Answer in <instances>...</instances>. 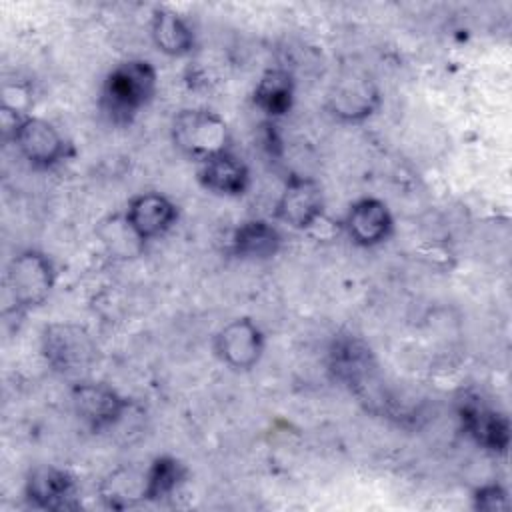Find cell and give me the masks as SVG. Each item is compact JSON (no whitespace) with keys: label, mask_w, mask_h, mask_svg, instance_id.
Segmentation results:
<instances>
[{"label":"cell","mask_w":512,"mask_h":512,"mask_svg":"<svg viewBox=\"0 0 512 512\" xmlns=\"http://www.w3.org/2000/svg\"><path fill=\"white\" fill-rule=\"evenodd\" d=\"M156 74L150 62L130 60L116 66L102 90L104 112L116 122H128L154 94Z\"/></svg>","instance_id":"6da1fadb"},{"label":"cell","mask_w":512,"mask_h":512,"mask_svg":"<svg viewBox=\"0 0 512 512\" xmlns=\"http://www.w3.org/2000/svg\"><path fill=\"white\" fill-rule=\"evenodd\" d=\"M172 138L186 156L204 162L226 152L230 134L218 114L208 110H182L174 118Z\"/></svg>","instance_id":"7a4b0ae2"},{"label":"cell","mask_w":512,"mask_h":512,"mask_svg":"<svg viewBox=\"0 0 512 512\" xmlns=\"http://www.w3.org/2000/svg\"><path fill=\"white\" fill-rule=\"evenodd\" d=\"M54 274L50 260L34 250L18 254L8 268V288L18 306L42 304L52 290Z\"/></svg>","instance_id":"3957f363"},{"label":"cell","mask_w":512,"mask_h":512,"mask_svg":"<svg viewBox=\"0 0 512 512\" xmlns=\"http://www.w3.org/2000/svg\"><path fill=\"white\" fill-rule=\"evenodd\" d=\"M44 352L54 370L76 374L92 364L96 350L90 336L82 328L54 324L44 332Z\"/></svg>","instance_id":"277c9868"},{"label":"cell","mask_w":512,"mask_h":512,"mask_svg":"<svg viewBox=\"0 0 512 512\" xmlns=\"http://www.w3.org/2000/svg\"><path fill=\"white\" fill-rule=\"evenodd\" d=\"M328 102L336 116L344 120H360L376 108L378 90L366 74L350 70L334 82Z\"/></svg>","instance_id":"5b68a950"},{"label":"cell","mask_w":512,"mask_h":512,"mask_svg":"<svg viewBox=\"0 0 512 512\" xmlns=\"http://www.w3.org/2000/svg\"><path fill=\"white\" fill-rule=\"evenodd\" d=\"M216 350L228 366L252 368L262 354V334L248 318L232 320L216 336Z\"/></svg>","instance_id":"8992f818"},{"label":"cell","mask_w":512,"mask_h":512,"mask_svg":"<svg viewBox=\"0 0 512 512\" xmlns=\"http://www.w3.org/2000/svg\"><path fill=\"white\" fill-rule=\"evenodd\" d=\"M28 500L44 510H70L76 508L74 480L58 468L38 466L26 480Z\"/></svg>","instance_id":"52a82bcc"},{"label":"cell","mask_w":512,"mask_h":512,"mask_svg":"<svg viewBox=\"0 0 512 512\" xmlns=\"http://www.w3.org/2000/svg\"><path fill=\"white\" fill-rule=\"evenodd\" d=\"M14 140L26 160L36 166H50L64 156V140L40 118H24L14 126Z\"/></svg>","instance_id":"ba28073f"},{"label":"cell","mask_w":512,"mask_h":512,"mask_svg":"<svg viewBox=\"0 0 512 512\" xmlns=\"http://www.w3.org/2000/svg\"><path fill=\"white\" fill-rule=\"evenodd\" d=\"M72 402L76 414L94 430L114 424L126 408L124 398L104 384H78Z\"/></svg>","instance_id":"9c48e42d"},{"label":"cell","mask_w":512,"mask_h":512,"mask_svg":"<svg viewBox=\"0 0 512 512\" xmlns=\"http://www.w3.org/2000/svg\"><path fill=\"white\" fill-rule=\"evenodd\" d=\"M460 418L468 434L488 450L504 452L510 442V426L506 416L478 400H466L460 406Z\"/></svg>","instance_id":"30bf717a"},{"label":"cell","mask_w":512,"mask_h":512,"mask_svg":"<svg viewBox=\"0 0 512 512\" xmlns=\"http://www.w3.org/2000/svg\"><path fill=\"white\" fill-rule=\"evenodd\" d=\"M278 218L294 228L310 226L322 214V192L308 178H292L278 200Z\"/></svg>","instance_id":"8fae6325"},{"label":"cell","mask_w":512,"mask_h":512,"mask_svg":"<svg viewBox=\"0 0 512 512\" xmlns=\"http://www.w3.org/2000/svg\"><path fill=\"white\" fill-rule=\"evenodd\" d=\"M176 218L174 204L154 192L136 196L126 214V222L132 230V234L140 240H148L154 236H160L164 230L170 228V224Z\"/></svg>","instance_id":"7c38bea8"},{"label":"cell","mask_w":512,"mask_h":512,"mask_svg":"<svg viewBox=\"0 0 512 512\" xmlns=\"http://www.w3.org/2000/svg\"><path fill=\"white\" fill-rule=\"evenodd\" d=\"M346 226L354 242L362 246H372L382 242L388 236L392 218L384 202L374 198H364L352 206Z\"/></svg>","instance_id":"4fadbf2b"},{"label":"cell","mask_w":512,"mask_h":512,"mask_svg":"<svg viewBox=\"0 0 512 512\" xmlns=\"http://www.w3.org/2000/svg\"><path fill=\"white\" fill-rule=\"evenodd\" d=\"M198 178L206 190L236 196L242 194L248 184V170L238 158H234L228 152H222L202 162Z\"/></svg>","instance_id":"5bb4252c"},{"label":"cell","mask_w":512,"mask_h":512,"mask_svg":"<svg viewBox=\"0 0 512 512\" xmlns=\"http://www.w3.org/2000/svg\"><path fill=\"white\" fill-rule=\"evenodd\" d=\"M292 94H294L292 76L286 70L274 68L264 72V76L260 78L254 90V102L266 114L282 116L288 112L292 104Z\"/></svg>","instance_id":"9a60e30c"},{"label":"cell","mask_w":512,"mask_h":512,"mask_svg":"<svg viewBox=\"0 0 512 512\" xmlns=\"http://www.w3.org/2000/svg\"><path fill=\"white\" fill-rule=\"evenodd\" d=\"M152 38L156 46L170 56L186 54L192 48V32L186 22L170 12V10H156L152 18Z\"/></svg>","instance_id":"2e32d148"},{"label":"cell","mask_w":512,"mask_h":512,"mask_svg":"<svg viewBox=\"0 0 512 512\" xmlns=\"http://www.w3.org/2000/svg\"><path fill=\"white\" fill-rule=\"evenodd\" d=\"M280 236L274 226L264 220L244 222L234 234V250L242 258H268L276 254Z\"/></svg>","instance_id":"e0dca14e"},{"label":"cell","mask_w":512,"mask_h":512,"mask_svg":"<svg viewBox=\"0 0 512 512\" xmlns=\"http://www.w3.org/2000/svg\"><path fill=\"white\" fill-rule=\"evenodd\" d=\"M184 478V468L178 460L162 456L154 460L150 470L146 472V498L160 500L176 490L180 480Z\"/></svg>","instance_id":"ac0fdd59"},{"label":"cell","mask_w":512,"mask_h":512,"mask_svg":"<svg viewBox=\"0 0 512 512\" xmlns=\"http://www.w3.org/2000/svg\"><path fill=\"white\" fill-rule=\"evenodd\" d=\"M144 492H146V478L138 484V480H134L132 472L128 470L112 474L110 480H106L102 486L104 500L112 508L132 506L138 498H146Z\"/></svg>","instance_id":"d6986e66"},{"label":"cell","mask_w":512,"mask_h":512,"mask_svg":"<svg viewBox=\"0 0 512 512\" xmlns=\"http://www.w3.org/2000/svg\"><path fill=\"white\" fill-rule=\"evenodd\" d=\"M476 500V508L480 510H506L508 508V500H506V492L500 486H484L476 492L474 496Z\"/></svg>","instance_id":"ffe728a7"}]
</instances>
